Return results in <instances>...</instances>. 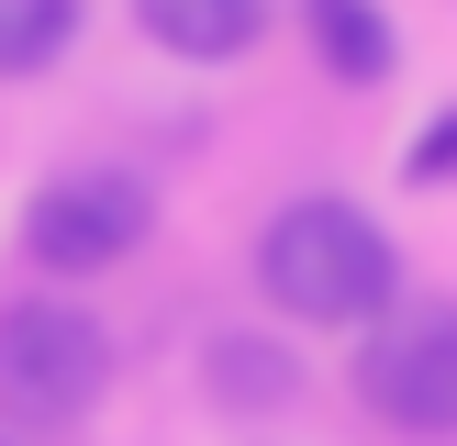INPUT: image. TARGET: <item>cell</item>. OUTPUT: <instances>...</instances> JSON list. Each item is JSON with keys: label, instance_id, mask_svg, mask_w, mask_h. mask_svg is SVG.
<instances>
[{"label": "cell", "instance_id": "ba28073f", "mask_svg": "<svg viewBox=\"0 0 457 446\" xmlns=\"http://www.w3.org/2000/svg\"><path fill=\"white\" fill-rule=\"evenodd\" d=\"M290 379H302V368H290L268 334H223V346H212V391L235 401V413H279V401H290Z\"/></svg>", "mask_w": 457, "mask_h": 446}, {"label": "cell", "instance_id": "5b68a950", "mask_svg": "<svg viewBox=\"0 0 457 446\" xmlns=\"http://www.w3.org/2000/svg\"><path fill=\"white\" fill-rule=\"evenodd\" d=\"M302 45H312V67L335 89H379L402 67V34H391L379 0H302Z\"/></svg>", "mask_w": 457, "mask_h": 446}, {"label": "cell", "instance_id": "277c9868", "mask_svg": "<svg viewBox=\"0 0 457 446\" xmlns=\"http://www.w3.org/2000/svg\"><path fill=\"white\" fill-rule=\"evenodd\" d=\"M357 401L402 435H457V301L379 312L369 346H357Z\"/></svg>", "mask_w": 457, "mask_h": 446}, {"label": "cell", "instance_id": "9c48e42d", "mask_svg": "<svg viewBox=\"0 0 457 446\" xmlns=\"http://www.w3.org/2000/svg\"><path fill=\"white\" fill-rule=\"evenodd\" d=\"M402 168H413V190H446V178H457V112H436V123L413 134V156H402Z\"/></svg>", "mask_w": 457, "mask_h": 446}, {"label": "cell", "instance_id": "3957f363", "mask_svg": "<svg viewBox=\"0 0 457 446\" xmlns=\"http://www.w3.org/2000/svg\"><path fill=\"white\" fill-rule=\"evenodd\" d=\"M145 235H156V190L134 168H67V178H45L22 201V257L56 268V279H101Z\"/></svg>", "mask_w": 457, "mask_h": 446}, {"label": "cell", "instance_id": "7a4b0ae2", "mask_svg": "<svg viewBox=\"0 0 457 446\" xmlns=\"http://www.w3.org/2000/svg\"><path fill=\"white\" fill-rule=\"evenodd\" d=\"M112 391V334L79 301H0V413L79 424Z\"/></svg>", "mask_w": 457, "mask_h": 446}, {"label": "cell", "instance_id": "8992f818", "mask_svg": "<svg viewBox=\"0 0 457 446\" xmlns=\"http://www.w3.org/2000/svg\"><path fill=\"white\" fill-rule=\"evenodd\" d=\"M156 56H190V67H235L245 45L268 34V0H134Z\"/></svg>", "mask_w": 457, "mask_h": 446}, {"label": "cell", "instance_id": "52a82bcc", "mask_svg": "<svg viewBox=\"0 0 457 446\" xmlns=\"http://www.w3.org/2000/svg\"><path fill=\"white\" fill-rule=\"evenodd\" d=\"M89 0H0V78H45V67L79 45Z\"/></svg>", "mask_w": 457, "mask_h": 446}, {"label": "cell", "instance_id": "6da1fadb", "mask_svg": "<svg viewBox=\"0 0 457 446\" xmlns=\"http://www.w3.org/2000/svg\"><path fill=\"white\" fill-rule=\"evenodd\" d=\"M257 290L290 324H379V312L402 301V257H391V235H379L357 201L312 190V201H279V212H268Z\"/></svg>", "mask_w": 457, "mask_h": 446}]
</instances>
